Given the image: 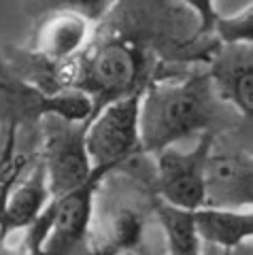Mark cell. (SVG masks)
I'll return each instance as SVG.
<instances>
[{
    "label": "cell",
    "instance_id": "cell-13",
    "mask_svg": "<svg viewBox=\"0 0 253 255\" xmlns=\"http://www.w3.org/2000/svg\"><path fill=\"white\" fill-rule=\"evenodd\" d=\"M38 151V145L30 138H19V126H9L4 140L0 142V215L13 187L32 168L34 153Z\"/></svg>",
    "mask_w": 253,
    "mask_h": 255
},
{
    "label": "cell",
    "instance_id": "cell-16",
    "mask_svg": "<svg viewBox=\"0 0 253 255\" xmlns=\"http://www.w3.org/2000/svg\"><path fill=\"white\" fill-rule=\"evenodd\" d=\"M0 255H15V253H9V251L4 249V245H2V247H0Z\"/></svg>",
    "mask_w": 253,
    "mask_h": 255
},
{
    "label": "cell",
    "instance_id": "cell-8",
    "mask_svg": "<svg viewBox=\"0 0 253 255\" xmlns=\"http://www.w3.org/2000/svg\"><path fill=\"white\" fill-rule=\"evenodd\" d=\"M98 13L88 4H64L41 19L30 53L53 66H66L83 55L96 34Z\"/></svg>",
    "mask_w": 253,
    "mask_h": 255
},
{
    "label": "cell",
    "instance_id": "cell-10",
    "mask_svg": "<svg viewBox=\"0 0 253 255\" xmlns=\"http://www.w3.org/2000/svg\"><path fill=\"white\" fill-rule=\"evenodd\" d=\"M209 79L226 107L243 119L253 111V53L251 45H221L211 62Z\"/></svg>",
    "mask_w": 253,
    "mask_h": 255
},
{
    "label": "cell",
    "instance_id": "cell-2",
    "mask_svg": "<svg viewBox=\"0 0 253 255\" xmlns=\"http://www.w3.org/2000/svg\"><path fill=\"white\" fill-rule=\"evenodd\" d=\"M228 109L213 90L207 73L181 81L149 83L138 115L140 151L157 155L196 132H215Z\"/></svg>",
    "mask_w": 253,
    "mask_h": 255
},
{
    "label": "cell",
    "instance_id": "cell-5",
    "mask_svg": "<svg viewBox=\"0 0 253 255\" xmlns=\"http://www.w3.org/2000/svg\"><path fill=\"white\" fill-rule=\"evenodd\" d=\"M88 124H70L60 117L43 119L41 159L51 200L70 194L92 177L94 166L85 147Z\"/></svg>",
    "mask_w": 253,
    "mask_h": 255
},
{
    "label": "cell",
    "instance_id": "cell-14",
    "mask_svg": "<svg viewBox=\"0 0 253 255\" xmlns=\"http://www.w3.org/2000/svg\"><path fill=\"white\" fill-rule=\"evenodd\" d=\"M155 217L168 247V255H200V238L196 232L194 211L177 209L155 198Z\"/></svg>",
    "mask_w": 253,
    "mask_h": 255
},
{
    "label": "cell",
    "instance_id": "cell-4",
    "mask_svg": "<svg viewBox=\"0 0 253 255\" xmlns=\"http://www.w3.org/2000/svg\"><path fill=\"white\" fill-rule=\"evenodd\" d=\"M60 117L70 124L92 122L94 105L85 94L70 90L60 94H45L17 73L0 55V119H9V126H19V119Z\"/></svg>",
    "mask_w": 253,
    "mask_h": 255
},
{
    "label": "cell",
    "instance_id": "cell-15",
    "mask_svg": "<svg viewBox=\"0 0 253 255\" xmlns=\"http://www.w3.org/2000/svg\"><path fill=\"white\" fill-rule=\"evenodd\" d=\"M202 28L211 30L221 45H251L253 43V4L245 6L243 13L228 17H209V4H196Z\"/></svg>",
    "mask_w": 253,
    "mask_h": 255
},
{
    "label": "cell",
    "instance_id": "cell-3",
    "mask_svg": "<svg viewBox=\"0 0 253 255\" xmlns=\"http://www.w3.org/2000/svg\"><path fill=\"white\" fill-rule=\"evenodd\" d=\"M117 168L96 166L81 187L53 198L28 230L30 255H77L88 247L100 181Z\"/></svg>",
    "mask_w": 253,
    "mask_h": 255
},
{
    "label": "cell",
    "instance_id": "cell-11",
    "mask_svg": "<svg viewBox=\"0 0 253 255\" xmlns=\"http://www.w3.org/2000/svg\"><path fill=\"white\" fill-rule=\"evenodd\" d=\"M51 202L49 185H47V174L41 153L36 157V164L26 172L13 191L6 198V204L0 215V245L11 234L19 232V230H30L32 223L41 217V213Z\"/></svg>",
    "mask_w": 253,
    "mask_h": 255
},
{
    "label": "cell",
    "instance_id": "cell-7",
    "mask_svg": "<svg viewBox=\"0 0 253 255\" xmlns=\"http://www.w3.org/2000/svg\"><path fill=\"white\" fill-rule=\"evenodd\" d=\"M217 132L200 134L192 151L175 147L157 153L155 159V196L170 206L185 211H198L204 206V172Z\"/></svg>",
    "mask_w": 253,
    "mask_h": 255
},
{
    "label": "cell",
    "instance_id": "cell-1",
    "mask_svg": "<svg viewBox=\"0 0 253 255\" xmlns=\"http://www.w3.org/2000/svg\"><path fill=\"white\" fill-rule=\"evenodd\" d=\"M136 13L122 19V30L113 26L105 34H94L92 43L77 62L73 90L85 94L94 105V115L102 107L136 94L149 85V66L155 45L147 34L136 32Z\"/></svg>",
    "mask_w": 253,
    "mask_h": 255
},
{
    "label": "cell",
    "instance_id": "cell-6",
    "mask_svg": "<svg viewBox=\"0 0 253 255\" xmlns=\"http://www.w3.org/2000/svg\"><path fill=\"white\" fill-rule=\"evenodd\" d=\"M143 92L145 90L111 102L92 117L85 132V147L94 168L96 166L122 168V164L140 151L138 115Z\"/></svg>",
    "mask_w": 253,
    "mask_h": 255
},
{
    "label": "cell",
    "instance_id": "cell-9",
    "mask_svg": "<svg viewBox=\"0 0 253 255\" xmlns=\"http://www.w3.org/2000/svg\"><path fill=\"white\" fill-rule=\"evenodd\" d=\"M253 200V159L249 151L211 149L204 172V206L241 211Z\"/></svg>",
    "mask_w": 253,
    "mask_h": 255
},
{
    "label": "cell",
    "instance_id": "cell-12",
    "mask_svg": "<svg viewBox=\"0 0 253 255\" xmlns=\"http://www.w3.org/2000/svg\"><path fill=\"white\" fill-rule=\"evenodd\" d=\"M194 223L200 243L215 245L224 251L241 249L253 234V217L249 211H228V209H202L194 211Z\"/></svg>",
    "mask_w": 253,
    "mask_h": 255
}]
</instances>
